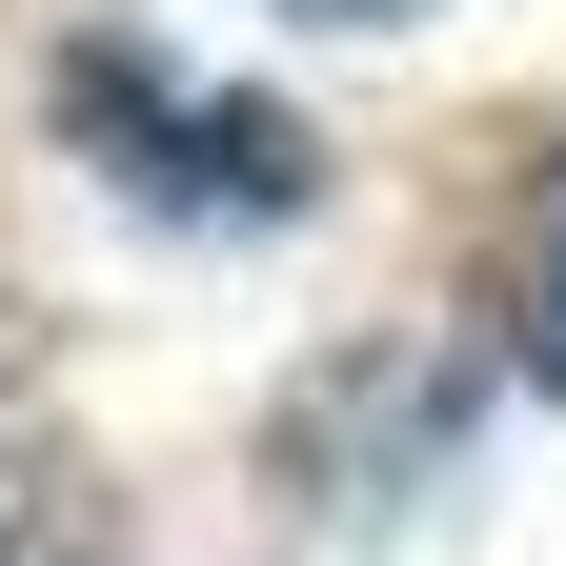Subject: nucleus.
Listing matches in <instances>:
<instances>
[{"label":"nucleus","mask_w":566,"mask_h":566,"mask_svg":"<svg viewBox=\"0 0 566 566\" xmlns=\"http://www.w3.org/2000/svg\"><path fill=\"white\" fill-rule=\"evenodd\" d=\"M485 344H506V385L566 405V142H546L526 202H506V324H485Z\"/></svg>","instance_id":"7ed1b4c3"},{"label":"nucleus","mask_w":566,"mask_h":566,"mask_svg":"<svg viewBox=\"0 0 566 566\" xmlns=\"http://www.w3.org/2000/svg\"><path fill=\"white\" fill-rule=\"evenodd\" d=\"M465 424H485V365H465V344H365L344 385H304L283 465H304V506H344V526H405L424 485L465 465Z\"/></svg>","instance_id":"f03ea898"},{"label":"nucleus","mask_w":566,"mask_h":566,"mask_svg":"<svg viewBox=\"0 0 566 566\" xmlns=\"http://www.w3.org/2000/svg\"><path fill=\"white\" fill-rule=\"evenodd\" d=\"M61 142L102 163V202H142L182 243H263L324 202V142L243 82H202V61H163V41H61Z\"/></svg>","instance_id":"f257e3e1"},{"label":"nucleus","mask_w":566,"mask_h":566,"mask_svg":"<svg viewBox=\"0 0 566 566\" xmlns=\"http://www.w3.org/2000/svg\"><path fill=\"white\" fill-rule=\"evenodd\" d=\"M283 21H424V0H283Z\"/></svg>","instance_id":"39448f33"},{"label":"nucleus","mask_w":566,"mask_h":566,"mask_svg":"<svg viewBox=\"0 0 566 566\" xmlns=\"http://www.w3.org/2000/svg\"><path fill=\"white\" fill-rule=\"evenodd\" d=\"M61 546H82V506H61V465H21V446H0V566H61Z\"/></svg>","instance_id":"20e7f679"}]
</instances>
